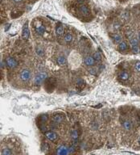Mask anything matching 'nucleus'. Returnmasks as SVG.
<instances>
[{
    "mask_svg": "<svg viewBox=\"0 0 140 155\" xmlns=\"http://www.w3.org/2000/svg\"><path fill=\"white\" fill-rule=\"evenodd\" d=\"M139 145H140V138L139 139Z\"/></svg>",
    "mask_w": 140,
    "mask_h": 155,
    "instance_id": "obj_30",
    "label": "nucleus"
},
{
    "mask_svg": "<svg viewBox=\"0 0 140 155\" xmlns=\"http://www.w3.org/2000/svg\"><path fill=\"white\" fill-rule=\"evenodd\" d=\"M80 11H81V12L84 15V16H87V15L89 14V10L88 7H86V6H85V5L81 6Z\"/></svg>",
    "mask_w": 140,
    "mask_h": 155,
    "instance_id": "obj_12",
    "label": "nucleus"
},
{
    "mask_svg": "<svg viewBox=\"0 0 140 155\" xmlns=\"http://www.w3.org/2000/svg\"><path fill=\"white\" fill-rule=\"evenodd\" d=\"M56 33L57 35V37H61L64 33V27L62 24H59V25L56 27Z\"/></svg>",
    "mask_w": 140,
    "mask_h": 155,
    "instance_id": "obj_9",
    "label": "nucleus"
},
{
    "mask_svg": "<svg viewBox=\"0 0 140 155\" xmlns=\"http://www.w3.org/2000/svg\"><path fill=\"white\" fill-rule=\"evenodd\" d=\"M128 48L127 46V44H126V42H123V41H122L121 43H119V46H118V49L120 51H125Z\"/></svg>",
    "mask_w": 140,
    "mask_h": 155,
    "instance_id": "obj_14",
    "label": "nucleus"
},
{
    "mask_svg": "<svg viewBox=\"0 0 140 155\" xmlns=\"http://www.w3.org/2000/svg\"><path fill=\"white\" fill-rule=\"evenodd\" d=\"M45 31H46V29H45V27L43 25L38 26V27L35 28V32L37 33L38 35L42 36L43 34L45 33Z\"/></svg>",
    "mask_w": 140,
    "mask_h": 155,
    "instance_id": "obj_10",
    "label": "nucleus"
},
{
    "mask_svg": "<svg viewBox=\"0 0 140 155\" xmlns=\"http://www.w3.org/2000/svg\"><path fill=\"white\" fill-rule=\"evenodd\" d=\"M15 2H16V3H19L20 1H22V0H14Z\"/></svg>",
    "mask_w": 140,
    "mask_h": 155,
    "instance_id": "obj_28",
    "label": "nucleus"
},
{
    "mask_svg": "<svg viewBox=\"0 0 140 155\" xmlns=\"http://www.w3.org/2000/svg\"><path fill=\"white\" fill-rule=\"evenodd\" d=\"M2 154L10 155V154H12V152H11V150H9V149H3V150L2 151Z\"/></svg>",
    "mask_w": 140,
    "mask_h": 155,
    "instance_id": "obj_22",
    "label": "nucleus"
},
{
    "mask_svg": "<svg viewBox=\"0 0 140 155\" xmlns=\"http://www.w3.org/2000/svg\"><path fill=\"white\" fill-rule=\"evenodd\" d=\"M31 73L28 69H23L20 72V79L23 82H27L31 78Z\"/></svg>",
    "mask_w": 140,
    "mask_h": 155,
    "instance_id": "obj_2",
    "label": "nucleus"
},
{
    "mask_svg": "<svg viewBox=\"0 0 140 155\" xmlns=\"http://www.w3.org/2000/svg\"><path fill=\"white\" fill-rule=\"evenodd\" d=\"M41 120H42L43 122H45V121H47L48 120V115H46V114H44V115H43L42 116H41Z\"/></svg>",
    "mask_w": 140,
    "mask_h": 155,
    "instance_id": "obj_24",
    "label": "nucleus"
},
{
    "mask_svg": "<svg viewBox=\"0 0 140 155\" xmlns=\"http://www.w3.org/2000/svg\"><path fill=\"white\" fill-rule=\"evenodd\" d=\"M138 39H139V41H140V33H139V35H138Z\"/></svg>",
    "mask_w": 140,
    "mask_h": 155,
    "instance_id": "obj_29",
    "label": "nucleus"
},
{
    "mask_svg": "<svg viewBox=\"0 0 140 155\" xmlns=\"http://www.w3.org/2000/svg\"><path fill=\"white\" fill-rule=\"evenodd\" d=\"M49 149V146L48 145V144H47V143H44V144H43V150H48Z\"/></svg>",
    "mask_w": 140,
    "mask_h": 155,
    "instance_id": "obj_25",
    "label": "nucleus"
},
{
    "mask_svg": "<svg viewBox=\"0 0 140 155\" xmlns=\"http://www.w3.org/2000/svg\"><path fill=\"white\" fill-rule=\"evenodd\" d=\"M47 77H48V75H47V73L45 72H41L38 73L36 76L35 77V78H34V83H35V85L39 86L40 84H42L46 80Z\"/></svg>",
    "mask_w": 140,
    "mask_h": 155,
    "instance_id": "obj_1",
    "label": "nucleus"
},
{
    "mask_svg": "<svg viewBox=\"0 0 140 155\" xmlns=\"http://www.w3.org/2000/svg\"><path fill=\"white\" fill-rule=\"evenodd\" d=\"M89 73H91V74H96V70L95 69H89Z\"/></svg>",
    "mask_w": 140,
    "mask_h": 155,
    "instance_id": "obj_27",
    "label": "nucleus"
},
{
    "mask_svg": "<svg viewBox=\"0 0 140 155\" xmlns=\"http://www.w3.org/2000/svg\"><path fill=\"white\" fill-rule=\"evenodd\" d=\"M1 1H3V0H1Z\"/></svg>",
    "mask_w": 140,
    "mask_h": 155,
    "instance_id": "obj_31",
    "label": "nucleus"
},
{
    "mask_svg": "<svg viewBox=\"0 0 140 155\" xmlns=\"http://www.w3.org/2000/svg\"><path fill=\"white\" fill-rule=\"evenodd\" d=\"M93 58L95 59V61H101V54L99 53L98 52H95L93 53Z\"/></svg>",
    "mask_w": 140,
    "mask_h": 155,
    "instance_id": "obj_20",
    "label": "nucleus"
},
{
    "mask_svg": "<svg viewBox=\"0 0 140 155\" xmlns=\"http://www.w3.org/2000/svg\"><path fill=\"white\" fill-rule=\"evenodd\" d=\"M123 127L126 130H130L131 128V124H130V121L126 120V121L123 122Z\"/></svg>",
    "mask_w": 140,
    "mask_h": 155,
    "instance_id": "obj_18",
    "label": "nucleus"
},
{
    "mask_svg": "<svg viewBox=\"0 0 140 155\" xmlns=\"http://www.w3.org/2000/svg\"><path fill=\"white\" fill-rule=\"evenodd\" d=\"M131 48H132V52L135 54L140 53V48L139 47V45H135V46H133Z\"/></svg>",
    "mask_w": 140,
    "mask_h": 155,
    "instance_id": "obj_21",
    "label": "nucleus"
},
{
    "mask_svg": "<svg viewBox=\"0 0 140 155\" xmlns=\"http://www.w3.org/2000/svg\"><path fill=\"white\" fill-rule=\"evenodd\" d=\"M45 137H47V139H48L49 141H56L59 138V137H58V134L56 133H55V132H52V131H48L45 133Z\"/></svg>",
    "mask_w": 140,
    "mask_h": 155,
    "instance_id": "obj_4",
    "label": "nucleus"
},
{
    "mask_svg": "<svg viewBox=\"0 0 140 155\" xmlns=\"http://www.w3.org/2000/svg\"><path fill=\"white\" fill-rule=\"evenodd\" d=\"M22 37L24 40H28L30 37V31L28 28V23L26 22L24 24L23 27V31H22Z\"/></svg>",
    "mask_w": 140,
    "mask_h": 155,
    "instance_id": "obj_5",
    "label": "nucleus"
},
{
    "mask_svg": "<svg viewBox=\"0 0 140 155\" xmlns=\"http://www.w3.org/2000/svg\"><path fill=\"white\" fill-rule=\"evenodd\" d=\"M135 69L138 71V72H140V61L136 62L135 65Z\"/></svg>",
    "mask_w": 140,
    "mask_h": 155,
    "instance_id": "obj_23",
    "label": "nucleus"
},
{
    "mask_svg": "<svg viewBox=\"0 0 140 155\" xmlns=\"http://www.w3.org/2000/svg\"><path fill=\"white\" fill-rule=\"evenodd\" d=\"M6 65L10 69H14L17 66L18 63H17L16 60L15 58L11 57H8L6 58Z\"/></svg>",
    "mask_w": 140,
    "mask_h": 155,
    "instance_id": "obj_3",
    "label": "nucleus"
},
{
    "mask_svg": "<svg viewBox=\"0 0 140 155\" xmlns=\"http://www.w3.org/2000/svg\"><path fill=\"white\" fill-rule=\"evenodd\" d=\"M95 61H96L93 58V57H91V56L86 57L84 59V62L87 66H92V65H93L94 63H95Z\"/></svg>",
    "mask_w": 140,
    "mask_h": 155,
    "instance_id": "obj_8",
    "label": "nucleus"
},
{
    "mask_svg": "<svg viewBox=\"0 0 140 155\" xmlns=\"http://www.w3.org/2000/svg\"><path fill=\"white\" fill-rule=\"evenodd\" d=\"M130 46H131V47L135 46V45H138V44H139V40L136 39V38H132V39H130Z\"/></svg>",
    "mask_w": 140,
    "mask_h": 155,
    "instance_id": "obj_19",
    "label": "nucleus"
},
{
    "mask_svg": "<svg viewBox=\"0 0 140 155\" xmlns=\"http://www.w3.org/2000/svg\"><path fill=\"white\" fill-rule=\"evenodd\" d=\"M69 154V148L65 146V145H60L56 150V154L58 155H67Z\"/></svg>",
    "mask_w": 140,
    "mask_h": 155,
    "instance_id": "obj_6",
    "label": "nucleus"
},
{
    "mask_svg": "<svg viewBox=\"0 0 140 155\" xmlns=\"http://www.w3.org/2000/svg\"><path fill=\"white\" fill-rule=\"evenodd\" d=\"M65 119V116L63 114H60V113H57V114L54 115L52 116V120L53 122L56 123V124H59V123H61Z\"/></svg>",
    "mask_w": 140,
    "mask_h": 155,
    "instance_id": "obj_7",
    "label": "nucleus"
},
{
    "mask_svg": "<svg viewBox=\"0 0 140 155\" xmlns=\"http://www.w3.org/2000/svg\"><path fill=\"white\" fill-rule=\"evenodd\" d=\"M113 40H114L115 42H117V43H121V42H122V37H121V36L119 35V34H118V33L113 34Z\"/></svg>",
    "mask_w": 140,
    "mask_h": 155,
    "instance_id": "obj_16",
    "label": "nucleus"
},
{
    "mask_svg": "<svg viewBox=\"0 0 140 155\" xmlns=\"http://www.w3.org/2000/svg\"><path fill=\"white\" fill-rule=\"evenodd\" d=\"M71 137L73 141H77V139H78V133H77V132L75 129H72Z\"/></svg>",
    "mask_w": 140,
    "mask_h": 155,
    "instance_id": "obj_17",
    "label": "nucleus"
},
{
    "mask_svg": "<svg viewBox=\"0 0 140 155\" xmlns=\"http://www.w3.org/2000/svg\"><path fill=\"white\" fill-rule=\"evenodd\" d=\"M64 40L66 43H70L72 41H73V36H72L71 33H68L67 34H65V37H64Z\"/></svg>",
    "mask_w": 140,
    "mask_h": 155,
    "instance_id": "obj_15",
    "label": "nucleus"
},
{
    "mask_svg": "<svg viewBox=\"0 0 140 155\" xmlns=\"http://www.w3.org/2000/svg\"><path fill=\"white\" fill-rule=\"evenodd\" d=\"M36 53H37V54H39V55H42L43 52L42 49H40L39 48H38L37 50H36Z\"/></svg>",
    "mask_w": 140,
    "mask_h": 155,
    "instance_id": "obj_26",
    "label": "nucleus"
},
{
    "mask_svg": "<svg viewBox=\"0 0 140 155\" xmlns=\"http://www.w3.org/2000/svg\"><path fill=\"white\" fill-rule=\"evenodd\" d=\"M56 62L59 65H64L66 63V58L64 56H60L56 59Z\"/></svg>",
    "mask_w": 140,
    "mask_h": 155,
    "instance_id": "obj_11",
    "label": "nucleus"
},
{
    "mask_svg": "<svg viewBox=\"0 0 140 155\" xmlns=\"http://www.w3.org/2000/svg\"><path fill=\"white\" fill-rule=\"evenodd\" d=\"M119 78L122 80H127L129 78V74L126 71H121L119 73Z\"/></svg>",
    "mask_w": 140,
    "mask_h": 155,
    "instance_id": "obj_13",
    "label": "nucleus"
}]
</instances>
